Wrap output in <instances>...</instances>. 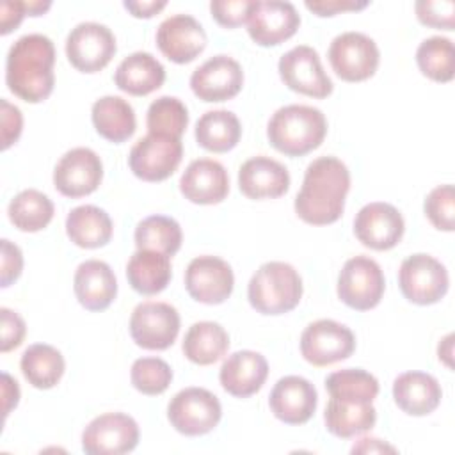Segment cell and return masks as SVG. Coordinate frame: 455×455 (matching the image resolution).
I'll use <instances>...</instances> for the list:
<instances>
[{"mask_svg":"<svg viewBox=\"0 0 455 455\" xmlns=\"http://www.w3.org/2000/svg\"><path fill=\"white\" fill-rule=\"evenodd\" d=\"M348 190V167L336 156H320L304 172L302 187L293 203L295 213L313 226L332 224L345 210Z\"/></svg>","mask_w":455,"mask_h":455,"instance_id":"obj_1","label":"cell"},{"mask_svg":"<svg viewBox=\"0 0 455 455\" xmlns=\"http://www.w3.org/2000/svg\"><path fill=\"white\" fill-rule=\"evenodd\" d=\"M55 46L43 34L21 36L7 52L5 84L27 103L46 100L55 85Z\"/></svg>","mask_w":455,"mask_h":455,"instance_id":"obj_2","label":"cell"},{"mask_svg":"<svg viewBox=\"0 0 455 455\" xmlns=\"http://www.w3.org/2000/svg\"><path fill=\"white\" fill-rule=\"evenodd\" d=\"M325 133V116L320 108L309 105L281 107L267 124L270 146L286 156H302L316 149L323 142Z\"/></svg>","mask_w":455,"mask_h":455,"instance_id":"obj_3","label":"cell"},{"mask_svg":"<svg viewBox=\"0 0 455 455\" xmlns=\"http://www.w3.org/2000/svg\"><path fill=\"white\" fill-rule=\"evenodd\" d=\"M302 297L299 272L284 261H267L251 277L247 299L261 315H283L291 311Z\"/></svg>","mask_w":455,"mask_h":455,"instance_id":"obj_4","label":"cell"},{"mask_svg":"<svg viewBox=\"0 0 455 455\" xmlns=\"http://www.w3.org/2000/svg\"><path fill=\"white\" fill-rule=\"evenodd\" d=\"M167 418L174 430L196 437L212 432L219 425L222 407L212 391L204 387H185L171 398Z\"/></svg>","mask_w":455,"mask_h":455,"instance_id":"obj_5","label":"cell"},{"mask_svg":"<svg viewBox=\"0 0 455 455\" xmlns=\"http://www.w3.org/2000/svg\"><path fill=\"white\" fill-rule=\"evenodd\" d=\"M398 284L409 302L428 306L439 302L446 295L450 279L439 259L425 252H416L402 261Z\"/></svg>","mask_w":455,"mask_h":455,"instance_id":"obj_6","label":"cell"},{"mask_svg":"<svg viewBox=\"0 0 455 455\" xmlns=\"http://www.w3.org/2000/svg\"><path fill=\"white\" fill-rule=\"evenodd\" d=\"M332 71L345 82H363L375 75L380 60L377 43L363 32L338 34L327 50Z\"/></svg>","mask_w":455,"mask_h":455,"instance_id":"obj_7","label":"cell"},{"mask_svg":"<svg viewBox=\"0 0 455 455\" xmlns=\"http://www.w3.org/2000/svg\"><path fill=\"white\" fill-rule=\"evenodd\" d=\"M384 288L382 268L368 256H354L339 270L338 297L352 309L368 311L375 307L384 295Z\"/></svg>","mask_w":455,"mask_h":455,"instance_id":"obj_8","label":"cell"},{"mask_svg":"<svg viewBox=\"0 0 455 455\" xmlns=\"http://www.w3.org/2000/svg\"><path fill=\"white\" fill-rule=\"evenodd\" d=\"M181 158V139L148 132L132 146L128 165L144 181H164L178 169Z\"/></svg>","mask_w":455,"mask_h":455,"instance_id":"obj_9","label":"cell"},{"mask_svg":"<svg viewBox=\"0 0 455 455\" xmlns=\"http://www.w3.org/2000/svg\"><path fill=\"white\" fill-rule=\"evenodd\" d=\"M112 30L96 21H82L66 37V55L71 66L82 73L101 71L116 55Z\"/></svg>","mask_w":455,"mask_h":455,"instance_id":"obj_10","label":"cell"},{"mask_svg":"<svg viewBox=\"0 0 455 455\" xmlns=\"http://www.w3.org/2000/svg\"><path fill=\"white\" fill-rule=\"evenodd\" d=\"M354 348V332L331 318L311 322L300 334V354L313 366H329L348 359Z\"/></svg>","mask_w":455,"mask_h":455,"instance_id":"obj_11","label":"cell"},{"mask_svg":"<svg viewBox=\"0 0 455 455\" xmlns=\"http://www.w3.org/2000/svg\"><path fill=\"white\" fill-rule=\"evenodd\" d=\"M180 332V313L167 302H140L130 316L132 339L146 350L169 348Z\"/></svg>","mask_w":455,"mask_h":455,"instance_id":"obj_12","label":"cell"},{"mask_svg":"<svg viewBox=\"0 0 455 455\" xmlns=\"http://www.w3.org/2000/svg\"><path fill=\"white\" fill-rule=\"evenodd\" d=\"M139 444V425L124 412L96 416L82 432V450L87 455H121Z\"/></svg>","mask_w":455,"mask_h":455,"instance_id":"obj_13","label":"cell"},{"mask_svg":"<svg viewBox=\"0 0 455 455\" xmlns=\"http://www.w3.org/2000/svg\"><path fill=\"white\" fill-rule=\"evenodd\" d=\"M277 69L283 84L295 92L318 100L332 92V80L323 71L318 52L307 44L293 46L283 53Z\"/></svg>","mask_w":455,"mask_h":455,"instance_id":"obj_14","label":"cell"},{"mask_svg":"<svg viewBox=\"0 0 455 455\" xmlns=\"http://www.w3.org/2000/svg\"><path fill=\"white\" fill-rule=\"evenodd\" d=\"M103 180L101 158L89 148L66 151L53 169V185L66 197L92 194Z\"/></svg>","mask_w":455,"mask_h":455,"instance_id":"obj_15","label":"cell"},{"mask_svg":"<svg viewBox=\"0 0 455 455\" xmlns=\"http://www.w3.org/2000/svg\"><path fill=\"white\" fill-rule=\"evenodd\" d=\"M300 25L293 4L283 0H254L247 20V32L259 46H277L290 39Z\"/></svg>","mask_w":455,"mask_h":455,"instance_id":"obj_16","label":"cell"},{"mask_svg":"<svg viewBox=\"0 0 455 455\" xmlns=\"http://www.w3.org/2000/svg\"><path fill=\"white\" fill-rule=\"evenodd\" d=\"M243 85L242 66L229 55L210 57L190 75L192 92L208 103L228 101L235 98Z\"/></svg>","mask_w":455,"mask_h":455,"instance_id":"obj_17","label":"cell"},{"mask_svg":"<svg viewBox=\"0 0 455 455\" xmlns=\"http://www.w3.org/2000/svg\"><path fill=\"white\" fill-rule=\"evenodd\" d=\"M403 231V217L389 203H368L354 219V235L363 245L373 251L393 249L402 240Z\"/></svg>","mask_w":455,"mask_h":455,"instance_id":"obj_18","label":"cell"},{"mask_svg":"<svg viewBox=\"0 0 455 455\" xmlns=\"http://www.w3.org/2000/svg\"><path fill=\"white\" fill-rule=\"evenodd\" d=\"M233 286V270L229 263L219 256H197L185 270V288L197 302L220 304L231 295Z\"/></svg>","mask_w":455,"mask_h":455,"instance_id":"obj_19","label":"cell"},{"mask_svg":"<svg viewBox=\"0 0 455 455\" xmlns=\"http://www.w3.org/2000/svg\"><path fill=\"white\" fill-rule=\"evenodd\" d=\"M206 32L190 14H172L156 28L160 52L176 64L192 62L206 48Z\"/></svg>","mask_w":455,"mask_h":455,"instance_id":"obj_20","label":"cell"},{"mask_svg":"<svg viewBox=\"0 0 455 455\" xmlns=\"http://www.w3.org/2000/svg\"><path fill=\"white\" fill-rule=\"evenodd\" d=\"M318 395L315 386L299 375L279 379L268 396L272 414L286 425H302L309 421L316 411Z\"/></svg>","mask_w":455,"mask_h":455,"instance_id":"obj_21","label":"cell"},{"mask_svg":"<svg viewBox=\"0 0 455 455\" xmlns=\"http://www.w3.org/2000/svg\"><path fill=\"white\" fill-rule=\"evenodd\" d=\"M180 190L196 204L222 203L229 192L228 171L213 158L192 160L180 178Z\"/></svg>","mask_w":455,"mask_h":455,"instance_id":"obj_22","label":"cell"},{"mask_svg":"<svg viewBox=\"0 0 455 455\" xmlns=\"http://www.w3.org/2000/svg\"><path fill=\"white\" fill-rule=\"evenodd\" d=\"M240 192L249 199H275L288 192V169L270 156H252L238 171Z\"/></svg>","mask_w":455,"mask_h":455,"instance_id":"obj_23","label":"cell"},{"mask_svg":"<svg viewBox=\"0 0 455 455\" xmlns=\"http://www.w3.org/2000/svg\"><path fill=\"white\" fill-rule=\"evenodd\" d=\"M268 377V363L265 355L254 350H238L228 355L219 371L222 387L236 396L247 398L261 389Z\"/></svg>","mask_w":455,"mask_h":455,"instance_id":"obj_24","label":"cell"},{"mask_svg":"<svg viewBox=\"0 0 455 455\" xmlns=\"http://www.w3.org/2000/svg\"><path fill=\"white\" fill-rule=\"evenodd\" d=\"M78 302L89 311L107 309L117 295V281L108 263L85 259L78 265L73 279Z\"/></svg>","mask_w":455,"mask_h":455,"instance_id":"obj_25","label":"cell"},{"mask_svg":"<svg viewBox=\"0 0 455 455\" xmlns=\"http://www.w3.org/2000/svg\"><path fill=\"white\" fill-rule=\"evenodd\" d=\"M393 398L398 409L409 416H427L434 412L443 398L437 379L425 371L400 373L393 382Z\"/></svg>","mask_w":455,"mask_h":455,"instance_id":"obj_26","label":"cell"},{"mask_svg":"<svg viewBox=\"0 0 455 455\" xmlns=\"http://www.w3.org/2000/svg\"><path fill=\"white\" fill-rule=\"evenodd\" d=\"M114 82L123 92L146 96L162 87L165 82V68L149 52H133L119 62Z\"/></svg>","mask_w":455,"mask_h":455,"instance_id":"obj_27","label":"cell"},{"mask_svg":"<svg viewBox=\"0 0 455 455\" xmlns=\"http://www.w3.org/2000/svg\"><path fill=\"white\" fill-rule=\"evenodd\" d=\"M126 277L137 293L156 295L167 288L172 277L171 259L156 251L137 249L128 259Z\"/></svg>","mask_w":455,"mask_h":455,"instance_id":"obj_28","label":"cell"},{"mask_svg":"<svg viewBox=\"0 0 455 455\" xmlns=\"http://www.w3.org/2000/svg\"><path fill=\"white\" fill-rule=\"evenodd\" d=\"M112 219L108 213L94 204H82L73 208L66 217V233L69 240L84 249H98L112 238Z\"/></svg>","mask_w":455,"mask_h":455,"instance_id":"obj_29","label":"cell"},{"mask_svg":"<svg viewBox=\"0 0 455 455\" xmlns=\"http://www.w3.org/2000/svg\"><path fill=\"white\" fill-rule=\"evenodd\" d=\"M91 117L96 132L114 142L128 140L137 128L133 107L121 96H103L92 103Z\"/></svg>","mask_w":455,"mask_h":455,"instance_id":"obj_30","label":"cell"},{"mask_svg":"<svg viewBox=\"0 0 455 455\" xmlns=\"http://www.w3.org/2000/svg\"><path fill=\"white\" fill-rule=\"evenodd\" d=\"M181 348L188 361L208 366L219 361L228 352L229 336L226 329L217 322H196L188 327Z\"/></svg>","mask_w":455,"mask_h":455,"instance_id":"obj_31","label":"cell"},{"mask_svg":"<svg viewBox=\"0 0 455 455\" xmlns=\"http://www.w3.org/2000/svg\"><path fill=\"white\" fill-rule=\"evenodd\" d=\"M242 135L238 117L231 110H208L196 123V140L212 153H226L233 149Z\"/></svg>","mask_w":455,"mask_h":455,"instance_id":"obj_32","label":"cell"},{"mask_svg":"<svg viewBox=\"0 0 455 455\" xmlns=\"http://www.w3.org/2000/svg\"><path fill=\"white\" fill-rule=\"evenodd\" d=\"M327 430L341 439H350L373 428L377 421V411L371 403H355L338 398H331L325 407Z\"/></svg>","mask_w":455,"mask_h":455,"instance_id":"obj_33","label":"cell"},{"mask_svg":"<svg viewBox=\"0 0 455 455\" xmlns=\"http://www.w3.org/2000/svg\"><path fill=\"white\" fill-rule=\"evenodd\" d=\"M21 373L30 386L37 389H50L59 384L64 375V357L62 354L46 343L30 345L20 361Z\"/></svg>","mask_w":455,"mask_h":455,"instance_id":"obj_34","label":"cell"},{"mask_svg":"<svg viewBox=\"0 0 455 455\" xmlns=\"http://www.w3.org/2000/svg\"><path fill=\"white\" fill-rule=\"evenodd\" d=\"M53 212L55 208L52 199L36 188H25L16 194L7 208L9 220L14 228L27 233L44 229L52 222Z\"/></svg>","mask_w":455,"mask_h":455,"instance_id":"obj_35","label":"cell"},{"mask_svg":"<svg viewBox=\"0 0 455 455\" xmlns=\"http://www.w3.org/2000/svg\"><path fill=\"white\" fill-rule=\"evenodd\" d=\"M181 238L180 224L167 215H149L135 228L137 249L156 251L169 258L180 251Z\"/></svg>","mask_w":455,"mask_h":455,"instance_id":"obj_36","label":"cell"},{"mask_svg":"<svg viewBox=\"0 0 455 455\" xmlns=\"http://www.w3.org/2000/svg\"><path fill=\"white\" fill-rule=\"evenodd\" d=\"M325 389L329 391L331 398L371 403L379 395V380L361 368H345L332 371L325 379Z\"/></svg>","mask_w":455,"mask_h":455,"instance_id":"obj_37","label":"cell"},{"mask_svg":"<svg viewBox=\"0 0 455 455\" xmlns=\"http://www.w3.org/2000/svg\"><path fill=\"white\" fill-rule=\"evenodd\" d=\"M416 64L427 78L441 84L450 82L455 75V50L451 39L432 36L421 41L416 50Z\"/></svg>","mask_w":455,"mask_h":455,"instance_id":"obj_38","label":"cell"},{"mask_svg":"<svg viewBox=\"0 0 455 455\" xmlns=\"http://www.w3.org/2000/svg\"><path fill=\"white\" fill-rule=\"evenodd\" d=\"M146 124L149 133L181 139L188 124V110L181 100L174 96H160L151 101Z\"/></svg>","mask_w":455,"mask_h":455,"instance_id":"obj_39","label":"cell"},{"mask_svg":"<svg viewBox=\"0 0 455 455\" xmlns=\"http://www.w3.org/2000/svg\"><path fill=\"white\" fill-rule=\"evenodd\" d=\"M130 380L133 387L142 395L155 396L162 395L169 387L172 380V370L160 357H140L132 364Z\"/></svg>","mask_w":455,"mask_h":455,"instance_id":"obj_40","label":"cell"},{"mask_svg":"<svg viewBox=\"0 0 455 455\" xmlns=\"http://www.w3.org/2000/svg\"><path fill=\"white\" fill-rule=\"evenodd\" d=\"M425 215L441 231H453L455 226V190L451 183L439 185L428 192L423 203Z\"/></svg>","mask_w":455,"mask_h":455,"instance_id":"obj_41","label":"cell"},{"mask_svg":"<svg viewBox=\"0 0 455 455\" xmlns=\"http://www.w3.org/2000/svg\"><path fill=\"white\" fill-rule=\"evenodd\" d=\"M414 11L427 27L444 30H453L455 27V2L451 0H418Z\"/></svg>","mask_w":455,"mask_h":455,"instance_id":"obj_42","label":"cell"},{"mask_svg":"<svg viewBox=\"0 0 455 455\" xmlns=\"http://www.w3.org/2000/svg\"><path fill=\"white\" fill-rule=\"evenodd\" d=\"M252 4L254 0H213L210 2V12L219 25L235 28L249 20Z\"/></svg>","mask_w":455,"mask_h":455,"instance_id":"obj_43","label":"cell"},{"mask_svg":"<svg viewBox=\"0 0 455 455\" xmlns=\"http://www.w3.org/2000/svg\"><path fill=\"white\" fill-rule=\"evenodd\" d=\"M0 318H2V341H0V350L2 352H9L16 347L21 345L27 327L23 318L9 309V307H2L0 309Z\"/></svg>","mask_w":455,"mask_h":455,"instance_id":"obj_44","label":"cell"},{"mask_svg":"<svg viewBox=\"0 0 455 455\" xmlns=\"http://www.w3.org/2000/svg\"><path fill=\"white\" fill-rule=\"evenodd\" d=\"M0 107H2V110H0V116H2V149H7L21 135L23 116H21L20 108L11 105L7 100H0Z\"/></svg>","mask_w":455,"mask_h":455,"instance_id":"obj_45","label":"cell"},{"mask_svg":"<svg viewBox=\"0 0 455 455\" xmlns=\"http://www.w3.org/2000/svg\"><path fill=\"white\" fill-rule=\"evenodd\" d=\"M23 270V254L21 249L11 240H2V286L7 288L14 283Z\"/></svg>","mask_w":455,"mask_h":455,"instance_id":"obj_46","label":"cell"},{"mask_svg":"<svg viewBox=\"0 0 455 455\" xmlns=\"http://www.w3.org/2000/svg\"><path fill=\"white\" fill-rule=\"evenodd\" d=\"M306 9L316 16H334L345 11H361L368 7L366 0H306Z\"/></svg>","mask_w":455,"mask_h":455,"instance_id":"obj_47","label":"cell"},{"mask_svg":"<svg viewBox=\"0 0 455 455\" xmlns=\"http://www.w3.org/2000/svg\"><path fill=\"white\" fill-rule=\"evenodd\" d=\"M25 16V2L4 0L0 5V34L7 36L9 32H12Z\"/></svg>","mask_w":455,"mask_h":455,"instance_id":"obj_48","label":"cell"},{"mask_svg":"<svg viewBox=\"0 0 455 455\" xmlns=\"http://www.w3.org/2000/svg\"><path fill=\"white\" fill-rule=\"evenodd\" d=\"M123 5L135 18H151L156 12H160L167 5V2H164V0H160V2H156V0H149V2H130V0H126Z\"/></svg>","mask_w":455,"mask_h":455,"instance_id":"obj_49","label":"cell"},{"mask_svg":"<svg viewBox=\"0 0 455 455\" xmlns=\"http://www.w3.org/2000/svg\"><path fill=\"white\" fill-rule=\"evenodd\" d=\"M2 395H4V416H7L11 412L12 407L18 405L20 400V387L18 382L9 375V373H2Z\"/></svg>","mask_w":455,"mask_h":455,"instance_id":"obj_50","label":"cell"},{"mask_svg":"<svg viewBox=\"0 0 455 455\" xmlns=\"http://www.w3.org/2000/svg\"><path fill=\"white\" fill-rule=\"evenodd\" d=\"M382 453V451H396L393 446L382 443L380 439L373 437H363L357 444L352 446V453Z\"/></svg>","mask_w":455,"mask_h":455,"instance_id":"obj_51","label":"cell"},{"mask_svg":"<svg viewBox=\"0 0 455 455\" xmlns=\"http://www.w3.org/2000/svg\"><path fill=\"white\" fill-rule=\"evenodd\" d=\"M52 7L50 0H25V11L28 16H41Z\"/></svg>","mask_w":455,"mask_h":455,"instance_id":"obj_52","label":"cell"},{"mask_svg":"<svg viewBox=\"0 0 455 455\" xmlns=\"http://www.w3.org/2000/svg\"><path fill=\"white\" fill-rule=\"evenodd\" d=\"M453 334H448L437 347V354H439V359L451 368V345H453Z\"/></svg>","mask_w":455,"mask_h":455,"instance_id":"obj_53","label":"cell"}]
</instances>
